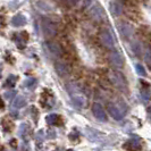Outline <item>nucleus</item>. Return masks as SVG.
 <instances>
[{
  "label": "nucleus",
  "mask_w": 151,
  "mask_h": 151,
  "mask_svg": "<svg viewBox=\"0 0 151 151\" xmlns=\"http://www.w3.org/2000/svg\"><path fill=\"white\" fill-rule=\"evenodd\" d=\"M68 91H69V96L72 98V101H73V104L76 107L82 108V107H84L86 105V98L80 92L77 86H75L74 84L68 85Z\"/></svg>",
  "instance_id": "obj_1"
},
{
  "label": "nucleus",
  "mask_w": 151,
  "mask_h": 151,
  "mask_svg": "<svg viewBox=\"0 0 151 151\" xmlns=\"http://www.w3.org/2000/svg\"><path fill=\"white\" fill-rule=\"evenodd\" d=\"M42 26V32L47 38H53L57 34V26L50 19H43L41 23Z\"/></svg>",
  "instance_id": "obj_2"
},
{
  "label": "nucleus",
  "mask_w": 151,
  "mask_h": 151,
  "mask_svg": "<svg viewBox=\"0 0 151 151\" xmlns=\"http://www.w3.org/2000/svg\"><path fill=\"white\" fill-rule=\"evenodd\" d=\"M110 81L113 82V84L116 88H118L123 92H125V91L127 90L126 82H125L124 77L122 76V74H119V73H111L110 74Z\"/></svg>",
  "instance_id": "obj_3"
},
{
  "label": "nucleus",
  "mask_w": 151,
  "mask_h": 151,
  "mask_svg": "<svg viewBox=\"0 0 151 151\" xmlns=\"http://www.w3.org/2000/svg\"><path fill=\"white\" fill-rule=\"evenodd\" d=\"M100 40L102 42V45H105L108 49H111L113 50L115 48V42H114V39L111 33L108 30H104L101 33H100Z\"/></svg>",
  "instance_id": "obj_4"
},
{
  "label": "nucleus",
  "mask_w": 151,
  "mask_h": 151,
  "mask_svg": "<svg viewBox=\"0 0 151 151\" xmlns=\"http://www.w3.org/2000/svg\"><path fill=\"white\" fill-rule=\"evenodd\" d=\"M107 110H108V113L110 114V116L116 121H121L122 118L124 117V111L115 104H109L107 106Z\"/></svg>",
  "instance_id": "obj_5"
},
{
  "label": "nucleus",
  "mask_w": 151,
  "mask_h": 151,
  "mask_svg": "<svg viewBox=\"0 0 151 151\" xmlns=\"http://www.w3.org/2000/svg\"><path fill=\"white\" fill-rule=\"evenodd\" d=\"M92 113L94 115V117L100 122H106L107 121V114L104 109V107L101 106L100 104H94L92 106Z\"/></svg>",
  "instance_id": "obj_6"
},
{
  "label": "nucleus",
  "mask_w": 151,
  "mask_h": 151,
  "mask_svg": "<svg viewBox=\"0 0 151 151\" xmlns=\"http://www.w3.org/2000/svg\"><path fill=\"white\" fill-rule=\"evenodd\" d=\"M109 60H110L111 65L115 68H118L119 69V68H123V66H124V59H123L121 53L117 52V51H113V52L110 53Z\"/></svg>",
  "instance_id": "obj_7"
},
{
  "label": "nucleus",
  "mask_w": 151,
  "mask_h": 151,
  "mask_svg": "<svg viewBox=\"0 0 151 151\" xmlns=\"http://www.w3.org/2000/svg\"><path fill=\"white\" fill-rule=\"evenodd\" d=\"M55 69H56V72H57V74L61 77H64V76H67L68 73H69V68L68 66L65 64V63H63V61H57L56 64H55Z\"/></svg>",
  "instance_id": "obj_8"
},
{
  "label": "nucleus",
  "mask_w": 151,
  "mask_h": 151,
  "mask_svg": "<svg viewBox=\"0 0 151 151\" xmlns=\"http://www.w3.org/2000/svg\"><path fill=\"white\" fill-rule=\"evenodd\" d=\"M45 47H47L48 50L52 53V55H55V56H60L61 55V48L58 43L52 42V41H48V42H45Z\"/></svg>",
  "instance_id": "obj_9"
},
{
  "label": "nucleus",
  "mask_w": 151,
  "mask_h": 151,
  "mask_svg": "<svg viewBox=\"0 0 151 151\" xmlns=\"http://www.w3.org/2000/svg\"><path fill=\"white\" fill-rule=\"evenodd\" d=\"M109 10H110L111 15L115 16V17H117V16L122 15V13H123V7H122V5L119 2H117V1H111L110 5H109Z\"/></svg>",
  "instance_id": "obj_10"
},
{
  "label": "nucleus",
  "mask_w": 151,
  "mask_h": 151,
  "mask_svg": "<svg viewBox=\"0 0 151 151\" xmlns=\"http://www.w3.org/2000/svg\"><path fill=\"white\" fill-rule=\"evenodd\" d=\"M25 24H26V17L23 16L22 14H17L12 18V25L14 27H21V26H24Z\"/></svg>",
  "instance_id": "obj_11"
},
{
  "label": "nucleus",
  "mask_w": 151,
  "mask_h": 151,
  "mask_svg": "<svg viewBox=\"0 0 151 151\" xmlns=\"http://www.w3.org/2000/svg\"><path fill=\"white\" fill-rule=\"evenodd\" d=\"M47 123L51 124V125H60L61 124V117L57 114H51L49 116H47Z\"/></svg>",
  "instance_id": "obj_12"
},
{
  "label": "nucleus",
  "mask_w": 151,
  "mask_h": 151,
  "mask_svg": "<svg viewBox=\"0 0 151 151\" xmlns=\"http://www.w3.org/2000/svg\"><path fill=\"white\" fill-rule=\"evenodd\" d=\"M119 33L123 38H129L132 34V27L129 26L127 24H121L119 25Z\"/></svg>",
  "instance_id": "obj_13"
},
{
  "label": "nucleus",
  "mask_w": 151,
  "mask_h": 151,
  "mask_svg": "<svg viewBox=\"0 0 151 151\" xmlns=\"http://www.w3.org/2000/svg\"><path fill=\"white\" fill-rule=\"evenodd\" d=\"M26 105V99L24 98L23 96H17L15 99H14V101H13V107L14 108H22Z\"/></svg>",
  "instance_id": "obj_14"
},
{
  "label": "nucleus",
  "mask_w": 151,
  "mask_h": 151,
  "mask_svg": "<svg viewBox=\"0 0 151 151\" xmlns=\"http://www.w3.org/2000/svg\"><path fill=\"white\" fill-rule=\"evenodd\" d=\"M124 148L129 149V151H134L136 149H140V144L137 143V141H134V140H129L126 143L124 144Z\"/></svg>",
  "instance_id": "obj_15"
},
{
  "label": "nucleus",
  "mask_w": 151,
  "mask_h": 151,
  "mask_svg": "<svg viewBox=\"0 0 151 151\" xmlns=\"http://www.w3.org/2000/svg\"><path fill=\"white\" fill-rule=\"evenodd\" d=\"M16 81H17V77H16L15 75H10L7 80H6V82H5V86L13 88V86L16 84Z\"/></svg>",
  "instance_id": "obj_16"
},
{
  "label": "nucleus",
  "mask_w": 151,
  "mask_h": 151,
  "mask_svg": "<svg viewBox=\"0 0 151 151\" xmlns=\"http://www.w3.org/2000/svg\"><path fill=\"white\" fill-rule=\"evenodd\" d=\"M135 69L136 72H137V74L141 76H145L147 75V73H145V69H144V67L142 66V65H140V64H136L135 65Z\"/></svg>",
  "instance_id": "obj_17"
},
{
  "label": "nucleus",
  "mask_w": 151,
  "mask_h": 151,
  "mask_svg": "<svg viewBox=\"0 0 151 151\" xmlns=\"http://www.w3.org/2000/svg\"><path fill=\"white\" fill-rule=\"evenodd\" d=\"M35 84V80L34 78H27L25 82H24V85L26 86V88H31V86H33Z\"/></svg>",
  "instance_id": "obj_18"
},
{
  "label": "nucleus",
  "mask_w": 151,
  "mask_h": 151,
  "mask_svg": "<svg viewBox=\"0 0 151 151\" xmlns=\"http://www.w3.org/2000/svg\"><path fill=\"white\" fill-rule=\"evenodd\" d=\"M144 60L148 64V66H150V50H147L145 56H144Z\"/></svg>",
  "instance_id": "obj_19"
},
{
  "label": "nucleus",
  "mask_w": 151,
  "mask_h": 151,
  "mask_svg": "<svg viewBox=\"0 0 151 151\" xmlns=\"http://www.w3.org/2000/svg\"><path fill=\"white\" fill-rule=\"evenodd\" d=\"M142 98L145 99L147 101L149 100V98H150V96H149V91H142Z\"/></svg>",
  "instance_id": "obj_20"
},
{
  "label": "nucleus",
  "mask_w": 151,
  "mask_h": 151,
  "mask_svg": "<svg viewBox=\"0 0 151 151\" xmlns=\"http://www.w3.org/2000/svg\"><path fill=\"white\" fill-rule=\"evenodd\" d=\"M12 94H14V92H13V91H10V92H6V98L9 99L10 97H12Z\"/></svg>",
  "instance_id": "obj_21"
},
{
  "label": "nucleus",
  "mask_w": 151,
  "mask_h": 151,
  "mask_svg": "<svg viewBox=\"0 0 151 151\" xmlns=\"http://www.w3.org/2000/svg\"><path fill=\"white\" fill-rule=\"evenodd\" d=\"M0 108H4V101H2L1 97H0Z\"/></svg>",
  "instance_id": "obj_22"
}]
</instances>
